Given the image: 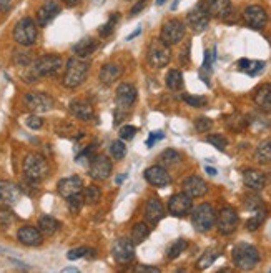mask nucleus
<instances>
[{"label":"nucleus","instance_id":"aec40b11","mask_svg":"<svg viewBox=\"0 0 271 273\" xmlns=\"http://www.w3.org/2000/svg\"><path fill=\"white\" fill-rule=\"evenodd\" d=\"M57 190L62 195V198H67L72 197V195H77V193H82L83 192V181L80 177H67V178H62L57 185Z\"/></svg>","mask_w":271,"mask_h":273},{"label":"nucleus","instance_id":"338daca9","mask_svg":"<svg viewBox=\"0 0 271 273\" xmlns=\"http://www.w3.org/2000/svg\"><path fill=\"white\" fill-rule=\"evenodd\" d=\"M63 271L67 273V271H78V270L77 268H63Z\"/></svg>","mask_w":271,"mask_h":273},{"label":"nucleus","instance_id":"49530a36","mask_svg":"<svg viewBox=\"0 0 271 273\" xmlns=\"http://www.w3.org/2000/svg\"><path fill=\"white\" fill-rule=\"evenodd\" d=\"M206 142L211 144L213 147H215V149L221 150V152L227 149V145H228V140L224 139L223 135H208V136H206Z\"/></svg>","mask_w":271,"mask_h":273},{"label":"nucleus","instance_id":"7ed1b4c3","mask_svg":"<svg viewBox=\"0 0 271 273\" xmlns=\"http://www.w3.org/2000/svg\"><path fill=\"white\" fill-rule=\"evenodd\" d=\"M90 64L82 57H72L65 65V75H63V85L67 88H77L80 87L86 75H88Z\"/></svg>","mask_w":271,"mask_h":273},{"label":"nucleus","instance_id":"dca6fc26","mask_svg":"<svg viewBox=\"0 0 271 273\" xmlns=\"http://www.w3.org/2000/svg\"><path fill=\"white\" fill-rule=\"evenodd\" d=\"M243 20L250 28L261 30L268 22V14H266V10L263 7H259V5H250V7L245 9Z\"/></svg>","mask_w":271,"mask_h":273},{"label":"nucleus","instance_id":"9b49d317","mask_svg":"<svg viewBox=\"0 0 271 273\" xmlns=\"http://www.w3.org/2000/svg\"><path fill=\"white\" fill-rule=\"evenodd\" d=\"M187 24L192 28L195 33H201L205 32L210 25V14L206 12L205 2L198 4L193 10H190L187 15Z\"/></svg>","mask_w":271,"mask_h":273},{"label":"nucleus","instance_id":"f8f14e48","mask_svg":"<svg viewBox=\"0 0 271 273\" xmlns=\"http://www.w3.org/2000/svg\"><path fill=\"white\" fill-rule=\"evenodd\" d=\"M24 104L28 110L35 112V113H43L50 112L54 109V99L50 95L43 92H28L24 97Z\"/></svg>","mask_w":271,"mask_h":273},{"label":"nucleus","instance_id":"774afa93","mask_svg":"<svg viewBox=\"0 0 271 273\" xmlns=\"http://www.w3.org/2000/svg\"><path fill=\"white\" fill-rule=\"evenodd\" d=\"M166 0H157V5H163Z\"/></svg>","mask_w":271,"mask_h":273},{"label":"nucleus","instance_id":"393cba45","mask_svg":"<svg viewBox=\"0 0 271 273\" xmlns=\"http://www.w3.org/2000/svg\"><path fill=\"white\" fill-rule=\"evenodd\" d=\"M165 217V208L163 203H161L157 197H152L145 205V218L152 225L158 223V221Z\"/></svg>","mask_w":271,"mask_h":273},{"label":"nucleus","instance_id":"7c9ffc66","mask_svg":"<svg viewBox=\"0 0 271 273\" xmlns=\"http://www.w3.org/2000/svg\"><path fill=\"white\" fill-rule=\"evenodd\" d=\"M224 123H227V127L232 130L235 133H240L246 130L248 127V118L245 115H241V113H232L230 117L224 118Z\"/></svg>","mask_w":271,"mask_h":273},{"label":"nucleus","instance_id":"69168bd1","mask_svg":"<svg viewBox=\"0 0 271 273\" xmlns=\"http://www.w3.org/2000/svg\"><path fill=\"white\" fill-rule=\"evenodd\" d=\"M178 4H180V0H175V2H173V5H171V10H176Z\"/></svg>","mask_w":271,"mask_h":273},{"label":"nucleus","instance_id":"de8ad7c7","mask_svg":"<svg viewBox=\"0 0 271 273\" xmlns=\"http://www.w3.org/2000/svg\"><path fill=\"white\" fill-rule=\"evenodd\" d=\"M117 20H118V15H112L110 19H108V22L105 25H102L100 27V35L102 37H108L110 33L113 32V28H115V24H117Z\"/></svg>","mask_w":271,"mask_h":273},{"label":"nucleus","instance_id":"cd10ccee","mask_svg":"<svg viewBox=\"0 0 271 273\" xmlns=\"http://www.w3.org/2000/svg\"><path fill=\"white\" fill-rule=\"evenodd\" d=\"M97 47H99V42L92 37H85L82 40H78L77 43L73 45V54L75 57H82V59H86L92 54L95 52Z\"/></svg>","mask_w":271,"mask_h":273},{"label":"nucleus","instance_id":"2eb2a0df","mask_svg":"<svg viewBox=\"0 0 271 273\" xmlns=\"http://www.w3.org/2000/svg\"><path fill=\"white\" fill-rule=\"evenodd\" d=\"M193 208V200L192 197L183 193H175L168 200V212L173 217H185Z\"/></svg>","mask_w":271,"mask_h":273},{"label":"nucleus","instance_id":"5701e85b","mask_svg":"<svg viewBox=\"0 0 271 273\" xmlns=\"http://www.w3.org/2000/svg\"><path fill=\"white\" fill-rule=\"evenodd\" d=\"M205 7L210 17H216V19L227 20L228 15L232 14V2L230 0H205Z\"/></svg>","mask_w":271,"mask_h":273},{"label":"nucleus","instance_id":"72a5a7b5","mask_svg":"<svg viewBox=\"0 0 271 273\" xmlns=\"http://www.w3.org/2000/svg\"><path fill=\"white\" fill-rule=\"evenodd\" d=\"M165 82H166V87H168L171 92H176V90H182L183 88V75L180 70L173 68L165 77Z\"/></svg>","mask_w":271,"mask_h":273},{"label":"nucleus","instance_id":"0e129e2a","mask_svg":"<svg viewBox=\"0 0 271 273\" xmlns=\"http://www.w3.org/2000/svg\"><path fill=\"white\" fill-rule=\"evenodd\" d=\"M205 170H206V173H210V175H213V177H215V175H216V170H215V168H213V167H206Z\"/></svg>","mask_w":271,"mask_h":273},{"label":"nucleus","instance_id":"5fc2aeb1","mask_svg":"<svg viewBox=\"0 0 271 273\" xmlns=\"http://www.w3.org/2000/svg\"><path fill=\"white\" fill-rule=\"evenodd\" d=\"M147 4H148V0H138V2L133 5V7H131V10H130V15H131V17L138 15V14L142 12L143 9L147 7Z\"/></svg>","mask_w":271,"mask_h":273},{"label":"nucleus","instance_id":"680f3d73","mask_svg":"<svg viewBox=\"0 0 271 273\" xmlns=\"http://www.w3.org/2000/svg\"><path fill=\"white\" fill-rule=\"evenodd\" d=\"M62 2L65 4V5H68V7H75V5L80 2V0H62Z\"/></svg>","mask_w":271,"mask_h":273},{"label":"nucleus","instance_id":"f704fd0d","mask_svg":"<svg viewBox=\"0 0 271 273\" xmlns=\"http://www.w3.org/2000/svg\"><path fill=\"white\" fill-rule=\"evenodd\" d=\"M150 235V229L147 223H143V221H138V223L133 225V230H131V242L135 243V245H140L142 242H145Z\"/></svg>","mask_w":271,"mask_h":273},{"label":"nucleus","instance_id":"3c124183","mask_svg":"<svg viewBox=\"0 0 271 273\" xmlns=\"http://www.w3.org/2000/svg\"><path fill=\"white\" fill-rule=\"evenodd\" d=\"M86 250L88 248H85V247H80V248H72L70 252L67 253V258L68 260H78V258H82L86 255Z\"/></svg>","mask_w":271,"mask_h":273},{"label":"nucleus","instance_id":"e2e57ef3","mask_svg":"<svg viewBox=\"0 0 271 273\" xmlns=\"http://www.w3.org/2000/svg\"><path fill=\"white\" fill-rule=\"evenodd\" d=\"M126 177H128V173H123V175H118V177H117V180H115V181H117V185H120V184H122V181L126 178Z\"/></svg>","mask_w":271,"mask_h":273},{"label":"nucleus","instance_id":"a18cd8bd","mask_svg":"<svg viewBox=\"0 0 271 273\" xmlns=\"http://www.w3.org/2000/svg\"><path fill=\"white\" fill-rule=\"evenodd\" d=\"M183 100L187 102V105L195 107V109H200V107H205L208 104L206 97H201V95H183Z\"/></svg>","mask_w":271,"mask_h":273},{"label":"nucleus","instance_id":"20e7f679","mask_svg":"<svg viewBox=\"0 0 271 273\" xmlns=\"http://www.w3.org/2000/svg\"><path fill=\"white\" fill-rule=\"evenodd\" d=\"M232 258H233V265L238 270H253L258 265L259 261V252L256 247L250 245V243H238L235 245L233 252H232Z\"/></svg>","mask_w":271,"mask_h":273},{"label":"nucleus","instance_id":"6ab92c4d","mask_svg":"<svg viewBox=\"0 0 271 273\" xmlns=\"http://www.w3.org/2000/svg\"><path fill=\"white\" fill-rule=\"evenodd\" d=\"M59 14H60V4L57 0H45L37 10V24L40 27H47Z\"/></svg>","mask_w":271,"mask_h":273},{"label":"nucleus","instance_id":"8fccbe9b","mask_svg":"<svg viewBox=\"0 0 271 273\" xmlns=\"http://www.w3.org/2000/svg\"><path fill=\"white\" fill-rule=\"evenodd\" d=\"M27 127H30L32 130H38V128H42V125H43V118L42 117H38V115H28L27 117Z\"/></svg>","mask_w":271,"mask_h":273},{"label":"nucleus","instance_id":"f257e3e1","mask_svg":"<svg viewBox=\"0 0 271 273\" xmlns=\"http://www.w3.org/2000/svg\"><path fill=\"white\" fill-rule=\"evenodd\" d=\"M27 73H25V82H37L38 78L42 77H52L57 75L62 67H63V60L60 55H43L38 57L35 62H32L30 65H27Z\"/></svg>","mask_w":271,"mask_h":273},{"label":"nucleus","instance_id":"f3484780","mask_svg":"<svg viewBox=\"0 0 271 273\" xmlns=\"http://www.w3.org/2000/svg\"><path fill=\"white\" fill-rule=\"evenodd\" d=\"M22 197V190L19 185L7 180H0V207H12L19 203Z\"/></svg>","mask_w":271,"mask_h":273},{"label":"nucleus","instance_id":"0eeeda50","mask_svg":"<svg viewBox=\"0 0 271 273\" xmlns=\"http://www.w3.org/2000/svg\"><path fill=\"white\" fill-rule=\"evenodd\" d=\"M216 223V212L210 203H200L192 213V225L193 229L205 233L213 229V225Z\"/></svg>","mask_w":271,"mask_h":273},{"label":"nucleus","instance_id":"6e6d98bb","mask_svg":"<svg viewBox=\"0 0 271 273\" xmlns=\"http://www.w3.org/2000/svg\"><path fill=\"white\" fill-rule=\"evenodd\" d=\"M163 136H165L163 132H152V133H150V136H148V140H147V147H148V149H150V147H153L155 142L161 140Z\"/></svg>","mask_w":271,"mask_h":273},{"label":"nucleus","instance_id":"c85d7f7f","mask_svg":"<svg viewBox=\"0 0 271 273\" xmlns=\"http://www.w3.org/2000/svg\"><path fill=\"white\" fill-rule=\"evenodd\" d=\"M253 99L263 112H271V83H264L261 87H258Z\"/></svg>","mask_w":271,"mask_h":273},{"label":"nucleus","instance_id":"4c0bfd02","mask_svg":"<svg viewBox=\"0 0 271 273\" xmlns=\"http://www.w3.org/2000/svg\"><path fill=\"white\" fill-rule=\"evenodd\" d=\"M15 220H17V217L12 210H9L7 207L0 208V229L2 230L10 229V226L15 223Z\"/></svg>","mask_w":271,"mask_h":273},{"label":"nucleus","instance_id":"6e6552de","mask_svg":"<svg viewBox=\"0 0 271 273\" xmlns=\"http://www.w3.org/2000/svg\"><path fill=\"white\" fill-rule=\"evenodd\" d=\"M12 35H14V40L17 43L24 45V47H30V45L35 43L37 35H38L35 22H33L30 17H24V19H20L14 27Z\"/></svg>","mask_w":271,"mask_h":273},{"label":"nucleus","instance_id":"9d476101","mask_svg":"<svg viewBox=\"0 0 271 273\" xmlns=\"http://www.w3.org/2000/svg\"><path fill=\"white\" fill-rule=\"evenodd\" d=\"M238 223H240V218H238V213L236 210L232 207H223L220 212L216 213V226H218V232L221 235H232V233L238 229Z\"/></svg>","mask_w":271,"mask_h":273},{"label":"nucleus","instance_id":"423d86ee","mask_svg":"<svg viewBox=\"0 0 271 273\" xmlns=\"http://www.w3.org/2000/svg\"><path fill=\"white\" fill-rule=\"evenodd\" d=\"M170 59H171L170 45H166L163 40H161V38H153V40L148 43L147 60L153 68L166 67L170 64Z\"/></svg>","mask_w":271,"mask_h":273},{"label":"nucleus","instance_id":"ddd939ff","mask_svg":"<svg viewBox=\"0 0 271 273\" xmlns=\"http://www.w3.org/2000/svg\"><path fill=\"white\" fill-rule=\"evenodd\" d=\"M112 255L118 265H126L135 258V243L128 238H118L112 248Z\"/></svg>","mask_w":271,"mask_h":273},{"label":"nucleus","instance_id":"4468645a","mask_svg":"<svg viewBox=\"0 0 271 273\" xmlns=\"http://www.w3.org/2000/svg\"><path fill=\"white\" fill-rule=\"evenodd\" d=\"M88 173L97 181L107 180L112 175V160L105 155H95L90 160Z\"/></svg>","mask_w":271,"mask_h":273},{"label":"nucleus","instance_id":"4d7b16f0","mask_svg":"<svg viewBox=\"0 0 271 273\" xmlns=\"http://www.w3.org/2000/svg\"><path fill=\"white\" fill-rule=\"evenodd\" d=\"M135 271H137V273H158L160 268H157V266H147V265H142V266H137Z\"/></svg>","mask_w":271,"mask_h":273},{"label":"nucleus","instance_id":"bb28decb","mask_svg":"<svg viewBox=\"0 0 271 273\" xmlns=\"http://www.w3.org/2000/svg\"><path fill=\"white\" fill-rule=\"evenodd\" d=\"M264 175L258 170H253V168H248L243 172V184L248 187V189L259 192L264 189Z\"/></svg>","mask_w":271,"mask_h":273},{"label":"nucleus","instance_id":"c9c22d12","mask_svg":"<svg viewBox=\"0 0 271 273\" xmlns=\"http://www.w3.org/2000/svg\"><path fill=\"white\" fill-rule=\"evenodd\" d=\"M255 158H256V162L261 165L271 162V139L264 140L258 145V149L255 152Z\"/></svg>","mask_w":271,"mask_h":273},{"label":"nucleus","instance_id":"1a4fd4ad","mask_svg":"<svg viewBox=\"0 0 271 273\" xmlns=\"http://www.w3.org/2000/svg\"><path fill=\"white\" fill-rule=\"evenodd\" d=\"M185 24L182 20H176V19H171V20H166L163 27H161V33H160V38L163 40L166 45H176L183 40L185 37Z\"/></svg>","mask_w":271,"mask_h":273},{"label":"nucleus","instance_id":"473e14b6","mask_svg":"<svg viewBox=\"0 0 271 273\" xmlns=\"http://www.w3.org/2000/svg\"><path fill=\"white\" fill-rule=\"evenodd\" d=\"M60 229V223L54 217H49V215H43L38 220V230L43 233V235H54Z\"/></svg>","mask_w":271,"mask_h":273},{"label":"nucleus","instance_id":"052dcab7","mask_svg":"<svg viewBox=\"0 0 271 273\" xmlns=\"http://www.w3.org/2000/svg\"><path fill=\"white\" fill-rule=\"evenodd\" d=\"M188 52H190V43L187 45V49L183 50V54H180V59L185 62V60H188Z\"/></svg>","mask_w":271,"mask_h":273},{"label":"nucleus","instance_id":"39448f33","mask_svg":"<svg viewBox=\"0 0 271 273\" xmlns=\"http://www.w3.org/2000/svg\"><path fill=\"white\" fill-rule=\"evenodd\" d=\"M24 173L27 180H32L35 184L37 181H42L50 175L49 162L45 160V157L38 155V153H30L24 160Z\"/></svg>","mask_w":271,"mask_h":273},{"label":"nucleus","instance_id":"37998d69","mask_svg":"<svg viewBox=\"0 0 271 273\" xmlns=\"http://www.w3.org/2000/svg\"><path fill=\"white\" fill-rule=\"evenodd\" d=\"M110 153L115 160H122L126 153V147L123 144V140H115L113 144L110 145Z\"/></svg>","mask_w":271,"mask_h":273},{"label":"nucleus","instance_id":"79ce46f5","mask_svg":"<svg viewBox=\"0 0 271 273\" xmlns=\"http://www.w3.org/2000/svg\"><path fill=\"white\" fill-rule=\"evenodd\" d=\"M67 203H68V210L72 213H78L82 210L83 203H85V198H83V193H77V195H72L67 198Z\"/></svg>","mask_w":271,"mask_h":273},{"label":"nucleus","instance_id":"c03bdc74","mask_svg":"<svg viewBox=\"0 0 271 273\" xmlns=\"http://www.w3.org/2000/svg\"><path fill=\"white\" fill-rule=\"evenodd\" d=\"M211 127H213L211 118H208V117H197L195 118V130H197L198 133L210 132Z\"/></svg>","mask_w":271,"mask_h":273},{"label":"nucleus","instance_id":"2f4dec72","mask_svg":"<svg viewBox=\"0 0 271 273\" xmlns=\"http://www.w3.org/2000/svg\"><path fill=\"white\" fill-rule=\"evenodd\" d=\"M266 208H264V205H261L259 208L256 210H253V217L251 218H248L246 221V230L248 232H255L258 230L259 226H261V223L264 221V218H266Z\"/></svg>","mask_w":271,"mask_h":273},{"label":"nucleus","instance_id":"c756f323","mask_svg":"<svg viewBox=\"0 0 271 273\" xmlns=\"http://www.w3.org/2000/svg\"><path fill=\"white\" fill-rule=\"evenodd\" d=\"M236 65H238V68L241 72H245L248 73V75H251V77H255L258 75L259 72L264 68V62L261 60H250V59H240L238 62H236Z\"/></svg>","mask_w":271,"mask_h":273},{"label":"nucleus","instance_id":"f03ea898","mask_svg":"<svg viewBox=\"0 0 271 273\" xmlns=\"http://www.w3.org/2000/svg\"><path fill=\"white\" fill-rule=\"evenodd\" d=\"M137 100V88L131 83H120L115 94V113H113V125H120L125 117L128 115Z\"/></svg>","mask_w":271,"mask_h":273},{"label":"nucleus","instance_id":"a211bd4d","mask_svg":"<svg viewBox=\"0 0 271 273\" xmlns=\"http://www.w3.org/2000/svg\"><path fill=\"white\" fill-rule=\"evenodd\" d=\"M145 178L150 185L157 187V189H163V187H168L171 184L170 173L166 172L165 167L161 165H153V167H148L145 170Z\"/></svg>","mask_w":271,"mask_h":273},{"label":"nucleus","instance_id":"a19ab883","mask_svg":"<svg viewBox=\"0 0 271 273\" xmlns=\"http://www.w3.org/2000/svg\"><path fill=\"white\" fill-rule=\"evenodd\" d=\"M216 258H218V252H215V250H208V252H205L197 263L198 270H206L210 265H213V261H215Z\"/></svg>","mask_w":271,"mask_h":273},{"label":"nucleus","instance_id":"e433bc0d","mask_svg":"<svg viewBox=\"0 0 271 273\" xmlns=\"http://www.w3.org/2000/svg\"><path fill=\"white\" fill-rule=\"evenodd\" d=\"M160 162H161V165H165V167H173V165H178L182 162V155L176 150L166 149L165 152H161Z\"/></svg>","mask_w":271,"mask_h":273},{"label":"nucleus","instance_id":"603ef678","mask_svg":"<svg viewBox=\"0 0 271 273\" xmlns=\"http://www.w3.org/2000/svg\"><path fill=\"white\" fill-rule=\"evenodd\" d=\"M15 64L17 65H30L32 62H30V57H28L27 52H17L15 54Z\"/></svg>","mask_w":271,"mask_h":273},{"label":"nucleus","instance_id":"58836bf2","mask_svg":"<svg viewBox=\"0 0 271 273\" xmlns=\"http://www.w3.org/2000/svg\"><path fill=\"white\" fill-rule=\"evenodd\" d=\"M83 198H85V203L97 205V203L100 202V198H102V190L97 185H90L88 189H85Z\"/></svg>","mask_w":271,"mask_h":273},{"label":"nucleus","instance_id":"bf43d9fd","mask_svg":"<svg viewBox=\"0 0 271 273\" xmlns=\"http://www.w3.org/2000/svg\"><path fill=\"white\" fill-rule=\"evenodd\" d=\"M140 33H142V27H138L135 32H131L130 35L126 37V40H133V38H135V37H138V35H140Z\"/></svg>","mask_w":271,"mask_h":273},{"label":"nucleus","instance_id":"ea45409f","mask_svg":"<svg viewBox=\"0 0 271 273\" xmlns=\"http://www.w3.org/2000/svg\"><path fill=\"white\" fill-rule=\"evenodd\" d=\"M187 247H188V243H187V240H183V238H180V240H176L173 245L168 248V252H166V257H168L170 260H175V258H178L180 255L185 252L187 250Z\"/></svg>","mask_w":271,"mask_h":273},{"label":"nucleus","instance_id":"412c9836","mask_svg":"<svg viewBox=\"0 0 271 273\" xmlns=\"http://www.w3.org/2000/svg\"><path fill=\"white\" fill-rule=\"evenodd\" d=\"M17 238L25 247H38L43 242V233L35 226H22L17 232Z\"/></svg>","mask_w":271,"mask_h":273},{"label":"nucleus","instance_id":"b1692460","mask_svg":"<svg viewBox=\"0 0 271 273\" xmlns=\"http://www.w3.org/2000/svg\"><path fill=\"white\" fill-rule=\"evenodd\" d=\"M70 112L73 113L75 117L80 118V120H83V122L92 120L94 115H95L94 107H92L90 102L82 100V99H77V100L70 102Z\"/></svg>","mask_w":271,"mask_h":273},{"label":"nucleus","instance_id":"13d9d810","mask_svg":"<svg viewBox=\"0 0 271 273\" xmlns=\"http://www.w3.org/2000/svg\"><path fill=\"white\" fill-rule=\"evenodd\" d=\"M12 5V0H0V12H7Z\"/></svg>","mask_w":271,"mask_h":273},{"label":"nucleus","instance_id":"864d4df0","mask_svg":"<svg viewBox=\"0 0 271 273\" xmlns=\"http://www.w3.org/2000/svg\"><path fill=\"white\" fill-rule=\"evenodd\" d=\"M245 205H246V208H248V210H251V212H253V210H256V208L261 207L263 202L259 200L258 197H248V200H246Z\"/></svg>","mask_w":271,"mask_h":273},{"label":"nucleus","instance_id":"4be33fe9","mask_svg":"<svg viewBox=\"0 0 271 273\" xmlns=\"http://www.w3.org/2000/svg\"><path fill=\"white\" fill-rule=\"evenodd\" d=\"M183 192L192 198H198L206 195L208 185H206V181L203 178L197 177V175H192V177L185 178V181H183Z\"/></svg>","mask_w":271,"mask_h":273},{"label":"nucleus","instance_id":"a878e982","mask_svg":"<svg viewBox=\"0 0 271 273\" xmlns=\"http://www.w3.org/2000/svg\"><path fill=\"white\" fill-rule=\"evenodd\" d=\"M122 73H123L122 65H118V64H107V65L102 67V70L99 73V80L102 83H105V85H112V83L117 82L120 77H122Z\"/></svg>","mask_w":271,"mask_h":273},{"label":"nucleus","instance_id":"09e8293b","mask_svg":"<svg viewBox=\"0 0 271 273\" xmlns=\"http://www.w3.org/2000/svg\"><path fill=\"white\" fill-rule=\"evenodd\" d=\"M135 133H137V127H133V125H125V127L120 128V132H118L122 140H131L135 136Z\"/></svg>","mask_w":271,"mask_h":273}]
</instances>
